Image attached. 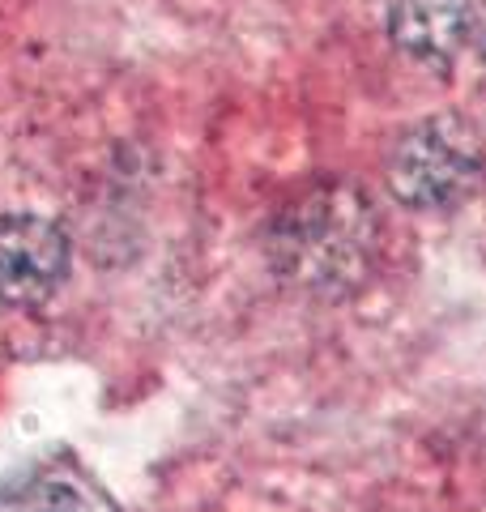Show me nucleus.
I'll return each instance as SVG.
<instances>
[{
	"label": "nucleus",
	"instance_id": "obj_1",
	"mask_svg": "<svg viewBox=\"0 0 486 512\" xmlns=\"http://www.w3.org/2000/svg\"><path fill=\"white\" fill-rule=\"evenodd\" d=\"M371 239V205L346 188L312 192L278 227V261L290 278L312 286H337L346 274L363 269Z\"/></svg>",
	"mask_w": 486,
	"mask_h": 512
},
{
	"label": "nucleus",
	"instance_id": "obj_2",
	"mask_svg": "<svg viewBox=\"0 0 486 512\" xmlns=\"http://www.w3.org/2000/svg\"><path fill=\"white\" fill-rule=\"evenodd\" d=\"M482 175V146L457 116L414 124L388 154V188L410 210H444L469 197Z\"/></svg>",
	"mask_w": 486,
	"mask_h": 512
},
{
	"label": "nucleus",
	"instance_id": "obj_3",
	"mask_svg": "<svg viewBox=\"0 0 486 512\" xmlns=\"http://www.w3.org/2000/svg\"><path fill=\"white\" fill-rule=\"evenodd\" d=\"M64 278H69V235L52 218H0V303L35 308L60 291Z\"/></svg>",
	"mask_w": 486,
	"mask_h": 512
},
{
	"label": "nucleus",
	"instance_id": "obj_4",
	"mask_svg": "<svg viewBox=\"0 0 486 512\" xmlns=\"http://www.w3.org/2000/svg\"><path fill=\"white\" fill-rule=\"evenodd\" d=\"M469 39V0H397L393 43L423 64H448Z\"/></svg>",
	"mask_w": 486,
	"mask_h": 512
}]
</instances>
